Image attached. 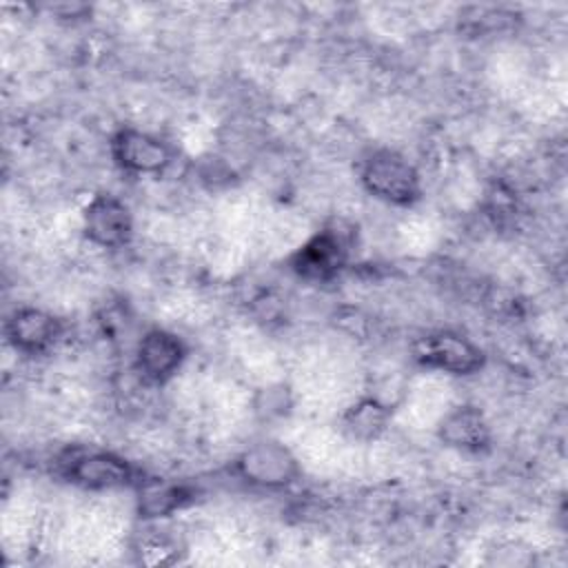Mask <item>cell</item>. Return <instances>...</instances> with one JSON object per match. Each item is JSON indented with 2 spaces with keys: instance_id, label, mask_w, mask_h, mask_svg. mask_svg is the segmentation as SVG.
Masks as SVG:
<instances>
[{
  "instance_id": "obj_1",
  "label": "cell",
  "mask_w": 568,
  "mask_h": 568,
  "mask_svg": "<svg viewBox=\"0 0 568 568\" xmlns=\"http://www.w3.org/2000/svg\"><path fill=\"white\" fill-rule=\"evenodd\" d=\"M359 182L366 193L395 206H410L422 195L417 169L393 149L368 153L359 166Z\"/></svg>"
},
{
  "instance_id": "obj_2",
  "label": "cell",
  "mask_w": 568,
  "mask_h": 568,
  "mask_svg": "<svg viewBox=\"0 0 568 568\" xmlns=\"http://www.w3.org/2000/svg\"><path fill=\"white\" fill-rule=\"evenodd\" d=\"M235 473L251 486L284 488L297 479L300 462L282 442L260 439L240 453Z\"/></svg>"
},
{
  "instance_id": "obj_3",
  "label": "cell",
  "mask_w": 568,
  "mask_h": 568,
  "mask_svg": "<svg viewBox=\"0 0 568 568\" xmlns=\"http://www.w3.org/2000/svg\"><path fill=\"white\" fill-rule=\"evenodd\" d=\"M67 481L84 490H111L135 484V468L111 450H82L60 462Z\"/></svg>"
},
{
  "instance_id": "obj_4",
  "label": "cell",
  "mask_w": 568,
  "mask_h": 568,
  "mask_svg": "<svg viewBox=\"0 0 568 568\" xmlns=\"http://www.w3.org/2000/svg\"><path fill=\"white\" fill-rule=\"evenodd\" d=\"M417 364L448 375H473L484 366V351L453 331H435L415 344Z\"/></svg>"
},
{
  "instance_id": "obj_5",
  "label": "cell",
  "mask_w": 568,
  "mask_h": 568,
  "mask_svg": "<svg viewBox=\"0 0 568 568\" xmlns=\"http://www.w3.org/2000/svg\"><path fill=\"white\" fill-rule=\"evenodd\" d=\"M82 231L84 237L95 246L122 248L133 235V217L120 197L98 193L84 206Z\"/></svg>"
},
{
  "instance_id": "obj_6",
  "label": "cell",
  "mask_w": 568,
  "mask_h": 568,
  "mask_svg": "<svg viewBox=\"0 0 568 568\" xmlns=\"http://www.w3.org/2000/svg\"><path fill=\"white\" fill-rule=\"evenodd\" d=\"M111 158L124 171L133 175H155L171 164V149L158 135L140 129H120L111 138Z\"/></svg>"
},
{
  "instance_id": "obj_7",
  "label": "cell",
  "mask_w": 568,
  "mask_h": 568,
  "mask_svg": "<svg viewBox=\"0 0 568 568\" xmlns=\"http://www.w3.org/2000/svg\"><path fill=\"white\" fill-rule=\"evenodd\" d=\"M186 357L184 342L164 328L146 331L135 346V373L149 384H164L171 379Z\"/></svg>"
},
{
  "instance_id": "obj_8",
  "label": "cell",
  "mask_w": 568,
  "mask_h": 568,
  "mask_svg": "<svg viewBox=\"0 0 568 568\" xmlns=\"http://www.w3.org/2000/svg\"><path fill=\"white\" fill-rule=\"evenodd\" d=\"M4 337L22 355H44L62 337V324L44 308L20 306L7 317Z\"/></svg>"
},
{
  "instance_id": "obj_9",
  "label": "cell",
  "mask_w": 568,
  "mask_h": 568,
  "mask_svg": "<svg viewBox=\"0 0 568 568\" xmlns=\"http://www.w3.org/2000/svg\"><path fill=\"white\" fill-rule=\"evenodd\" d=\"M346 262V246L339 233L324 229L306 240L293 255L291 268L295 275L308 282H328L333 280Z\"/></svg>"
},
{
  "instance_id": "obj_10",
  "label": "cell",
  "mask_w": 568,
  "mask_h": 568,
  "mask_svg": "<svg viewBox=\"0 0 568 568\" xmlns=\"http://www.w3.org/2000/svg\"><path fill=\"white\" fill-rule=\"evenodd\" d=\"M439 439L457 450L479 453L490 442V428L484 413L477 406L453 408L437 428Z\"/></svg>"
},
{
  "instance_id": "obj_11",
  "label": "cell",
  "mask_w": 568,
  "mask_h": 568,
  "mask_svg": "<svg viewBox=\"0 0 568 568\" xmlns=\"http://www.w3.org/2000/svg\"><path fill=\"white\" fill-rule=\"evenodd\" d=\"M138 513L144 519L169 517L171 513L180 510L189 499L191 490L182 484H166V481H144L138 484Z\"/></svg>"
},
{
  "instance_id": "obj_12",
  "label": "cell",
  "mask_w": 568,
  "mask_h": 568,
  "mask_svg": "<svg viewBox=\"0 0 568 568\" xmlns=\"http://www.w3.org/2000/svg\"><path fill=\"white\" fill-rule=\"evenodd\" d=\"M388 417H390L388 406H384L373 397H366L346 410L344 428L351 437L368 442V439H375L379 433H384Z\"/></svg>"
}]
</instances>
